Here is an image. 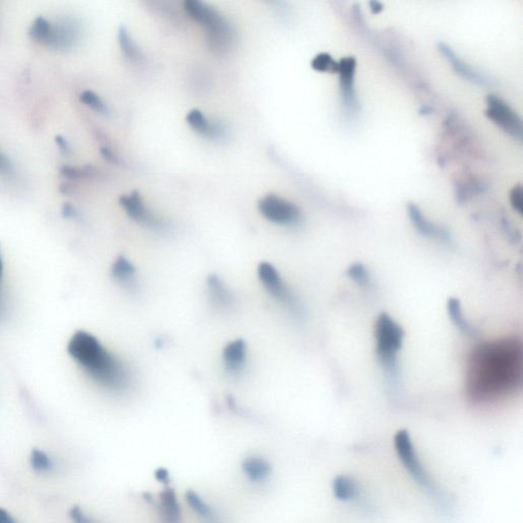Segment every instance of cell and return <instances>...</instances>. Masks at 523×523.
<instances>
[{"instance_id": "6da1fadb", "label": "cell", "mask_w": 523, "mask_h": 523, "mask_svg": "<svg viewBox=\"0 0 523 523\" xmlns=\"http://www.w3.org/2000/svg\"><path fill=\"white\" fill-rule=\"evenodd\" d=\"M522 376V348L516 341L481 345L471 354L467 389L470 398H498L516 387Z\"/></svg>"}, {"instance_id": "7a4b0ae2", "label": "cell", "mask_w": 523, "mask_h": 523, "mask_svg": "<svg viewBox=\"0 0 523 523\" xmlns=\"http://www.w3.org/2000/svg\"><path fill=\"white\" fill-rule=\"evenodd\" d=\"M68 353L100 387L114 393H122L128 389V370L93 334L82 330L76 332L70 339Z\"/></svg>"}, {"instance_id": "3957f363", "label": "cell", "mask_w": 523, "mask_h": 523, "mask_svg": "<svg viewBox=\"0 0 523 523\" xmlns=\"http://www.w3.org/2000/svg\"><path fill=\"white\" fill-rule=\"evenodd\" d=\"M185 8L192 19L207 28L212 47L218 50H225L231 47L234 39L233 30L218 10L198 0L185 1Z\"/></svg>"}, {"instance_id": "277c9868", "label": "cell", "mask_w": 523, "mask_h": 523, "mask_svg": "<svg viewBox=\"0 0 523 523\" xmlns=\"http://www.w3.org/2000/svg\"><path fill=\"white\" fill-rule=\"evenodd\" d=\"M404 336V329L389 314L382 313L378 316L375 322L376 350L384 364H395Z\"/></svg>"}, {"instance_id": "5b68a950", "label": "cell", "mask_w": 523, "mask_h": 523, "mask_svg": "<svg viewBox=\"0 0 523 523\" xmlns=\"http://www.w3.org/2000/svg\"><path fill=\"white\" fill-rule=\"evenodd\" d=\"M393 443H395L398 456H399L402 463L404 464L407 471L424 490L431 492L435 496H437L439 491H437L435 483L431 481L430 476L424 471L423 467H422L421 463H420L419 459L416 455L414 446H413L412 439H411L408 431L405 430L398 431L396 433L395 439H393Z\"/></svg>"}, {"instance_id": "8992f818", "label": "cell", "mask_w": 523, "mask_h": 523, "mask_svg": "<svg viewBox=\"0 0 523 523\" xmlns=\"http://www.w3.org/2000/svg\"><path fill=\"white\" fill-rule=\"evenodd\" d=\"M258 208L264 218L278 225L295 224L302 216L297 205L274 194L264 196L260 200Z\"/></svg>"}, {"instance_id": "52a82bcc", "label": "cell", "mask_w": 523, "mask_h": 523, "mask_svg": "<svg viewBox=\"0 0 523 523\" xmlns=\"http://www.w3.org/2000/svg\"><path fill=\"white\" fill-rule=\"evenodd\" d=\"M487 117L508 134L522 140V121L518 114L507 102L496 95L487 96Z\"/></svg>"}, {"instance_id": "ba28073f", "label": "cell", "mask_w": 523, "mask_h": 523, "mask_svg": "<svg viewBox=\"0 0 523 523\" xmlns=\"http://www.w3.org/2000/svg\"><path fill=\"white\" fill-rule=\"evenodd\" d=\"M258 277L267 292L273 297L292 307L295 306V299L292 293L284 284L283 280L273 265L267 262L261 263L258 267Z\"/></svg>"}, {"instance_id": "9c48e42d", "label": "cell", "mask_w": 523, "mask_h": 523, "mask_svg": "<svg viewBox=\"0 0 523 523\" xmlns=\"http://www.w3.org/2000/svg\"><path fill=\"white\" fill-rule=\"evenodd\" d=\"M357 62L354 56H345L338 62L339 79H341V93L343 102L348 109L356 111L359 108L354 91V73Z\"/></svg>"}, {"instance_id": "30bf717a", "label": "cell", "mask_w": 523, "mask_h": 523, "mask_svg": "<svg viewBox=\"0 0 523 523\" xmlns=\"http://www.w3.org/2000/svg\"><path fill=\"white\" fill-rule=\"evenodd\" d=\"M120 203L129 217L136 222L153 228H163V221L159 220L144 205L139 192H133L131 194L121 196Z\"/></svg>"}, {"instance_id": "8fae6325", "label": "cell", "mask_w": 523, "mask_h": 523, "mask_svg": "<svg viewBox=\"0 0 523 523\" xmlns=\"http://www.w3.org/2000/svg\"><path fill=\"white\" fill-rule=\"evenodd\" d=\"M78 37L77 24L72 19H65L58 23L52 24V33L47 45L56 49H69L77 42Z\"/></svg>"}, {"instance_id": "7c38bea8", "label": "cell", "mask_w": 523, "mask_h": 523, "mask_svg": "<svg viewBox=\"0 0 523 523\" xmlns=\"http://www.w3.org/2000/svg\"><path fill=\"white\" fill-rule=\"evenodd\" d=\"M157 515L161 523H182V508L172 487H165L159 492Z\"/></svg>"}, {"instance_id": "4fadbf2b", "label": "cell", "mask_w": 523, "mask_h": 523, "mask_svg": "<svg viewBox=\"0 0 523 523\" xmlns=\"http://www.w3.org/2000/svg\"><path fill=\"white\" fill-rule=\"evenodd\" d=\"M242 474L251 483H263L268 481L273 471L272 464L258 455L247 456L242 462Z\"/></svg>"}, {"instance_id": "5bb4252c", "label": "cell", "mask_w": 523, "mask_h": 523, "mask_svg": "<svg viewBox=\"0 0 523 523\" xmlns=\"http://www.w3.org/2000/svg\"><path fill=\"white\" fill-rule=\"evenodd\" d=\"M207 290L212 305L219 310L228 311L235 306L234 295L217 275H210L208 277Z\"/></svg>"}, {"instance_id": "9a60e30c", "label": "cell", "mask_w": 523, "mask_h": 523, "mask_svg": "<svg viewBox=\"0 0 523 523\" xmlns=\"http://www.w3.org/2000/svg\"><path fill=\"white\" fill-rule=\"evenodd\" d=\"M407 211H408L411 222L422 235L430 238H437V240H446V242L450 240L448 232L428 220L420 211L419 208L414 203H409Z\"/></svg>"}, {"instance_id": "2e32d148", "label": "cell", "mask_w": 523, "mask_h": 523, "mask_svg": "<svg viewBox=\"0 0 523 523\" xmlns=\"http://www.w3.org/2000/svg\"><path fill=\"white\" fill-rule=\"evenodd\" d=\"M247 347L244 339L231 341L223 350L225 367L232 374L240 373L246 365Z\"/></svg>"}, {"instance_id": "e0dca14e", "label": "cell", "mask_w": 523, "mask_h": 523, "mask_svg": "<svg viewBox=\"0 0 523 523\" xmlns=\"http://www.w3.org/2000/svg\"><path fill=\"white\" fill-rule=\"evenodd\" d=\"M439 50L446 56V60L452 63L453 69L459 74V75L463 76L464 78L468 79V80L472 81L474 83H479V84H487V79L483 74L477 72L474 70L471 65H468L467 63L461 60L454 50L452 49L446 43L441 42L439 45Z\"/></svg>"}, {"instance_id": "ac0fdd59", "label": "cell", "mask_w": 523, "mask_h": 523, "mask_svg": "<svg viewBox=\"0 0 523 523\" xmlns=\"http://www.w3.org/2000/svg\"><path fill=\"white\" fill-rule=\"evenodd\" d=\"M186 122L194 130L198 131V133L205 135V136L211 137V139L220 137L224 133V130L220 125L210 121L203 115V111H198V109H192L186 116Z\"/></svg>"}, {"instance_id": "d6986e66", "label": "cell", "mask_w": 523, "mask_h": 523, "mask_svg": "<svg viewBox=\"0 0 523 523\" xmlns=\"http://www.w3.org/2000/svg\"><path fill=\"white\" fill-rule=\"evenodd\" d=\"M186 503L190 509L201 518L208 523L216 522L215 512L212 507L203 500V498L194 490H187L185 494Z\"/></svg>"}, {"instance_id": "ffe728a7", "label": "cell", "mask_w": 523, "mask_h": 523, "mask_svg": "<svg viewBox=\"0 0 523 523\" xmlns=\"http://www.w3.org/2000/svg\"><path fill=\"white\" fill-rule=\"evenodd\" d=\"M111 275L119 283L127 288L134 286L136 282V268L132 263L122 256H120L111 266Z\"/></svg>"}, {"instance_id": "44dd1931", "label": "cell", "mask_w": 523, "mask_h": 523, "mask_svg": "<svg viewBox=\"0 0 523 523\" xmlns=\"http://www.w3.org/2000/svg\"><path fill=\"white\" fill-rule=\"evenodd\" d=\"M332 491L338 500L350 501L358 494V485L351 477L338 476L332 481Z\"/></svg>"}, {"instance_id": "7402d4cb", "label": "cell", "mask_w": 523, "mask_h": 523, "mask_svg": "<svg viewBox=\"0 0 523 523\" xmlns=\"http://www.w3.org/2000/svg\"><path fill=\"white\" fill-rule=\"evenodd\" d=\"M446 309H448V317L453 323L460 328L462 331L465 334H469V336H476V331L467 321L464 319L463 313H462L461 303L456 297H450L446 303Z\"/></svg>"}, {"instance_id": "603a6c76", "label": "cell", "mask_w": 523, "mask_h": 523, "mask_svg": "<svg viewBox=\"0 0 523 523\" xmlns=\"http://www.w3.org/2000/svg\"><path fill=\"white\" fill-rule=\"evenodd\" d=\"M52 23L45 17H37L30 27L29 35L33 40L47 45L52 33Z\"/></svg>"}, {"instance_id": "cb8c5ba5", "label": "cell", "mask_w": 523, "mask_h": 523, "mask_svg": "<svg viewBox=\"0 0 523 523\" xmlns=\"http://www.w3.org/2000/svg\"><path fill=\"white\" fill-rule=\"evenodd\" d=\"M30 463H31L33 470L38 474H50L56 467L49 455L40 448H33L31 456H30Z\"/></svg>"}, {"instance_id": "d4e9b609", "label": "cell", "mask_w": 523, "mask_h": 523, "mask_svg": "<svg viewBox=\"0 0 523 523\" xmlns=\"http://www.w3.org/2000/svg\"><path fill=\"white\" fill-rule=\"evenodd\" d=\"M118 39H119L120 47L125 54V56L133 61H139L142 58V54L136 43L133 41L132 37L129 34L128 30L121 26L118 31Z\"/></svg>"}, {"instance_id": "484cf974", "label": "cell", "mask_w": 523, "mask_h": 523, "mask_svg": "<svg viewBox=\"0 0 523 523\" xmlns=\"http://www.w3.org/2000/svg\"><path fill=\"white\" fill-rule=\"evenodd\" d=\"M313 69L318 72H328V73H338V63L328 54H319L313 58L311 63Z\"/></svg>"}, {"instance_id": "4316f807", "label": "cell", "mask_w": 523, "mask_h": 523, "mask_svg": "<svg viewBox=\"0 0 523 523\" xmlns=\"http://www.w3.org/2000/svg\"><path fill=\"white\" fill-rule=\"evenodd\" d=\"M80 100L85 106L89 107L100 114H107L109 111L108 107L104 104L102 98L93 91H85L81 93Z\"/></svg>"}, {"instance_id": "83f0119b", "label": "cell", "mask_w": 523, "mask_h": 523, "mask_svg": "<svg viewBox=\"0 0 523 523\" xmlns=\"http://www.w3.org/2000/svg\"><path fill=\"white\" fill-rule=\"evenodd\" d=\"M347 275L360 286H367L370 281L368 270L362 263H354L351 265L348 268Z\"/></svg>"}, {"instance_id": "f1b7e54d", "label": "cell", "mask_w": 523, "mask_h": 523, "mask_svg": "<svg viewBox=\"0 0 523 523\" xmlns=\"http://www.w3.org/2000/svg\"><path fill=\"white\" fill-rule=\"evenodd\" d=\"M70 518H71L73 523H100L97 520H94L91 515L86 513L84 510L81 509L80 507L74 506L71 508L69 512Z\"/></svg>"}, {"instance_id": "f546056e", "label": "cell", "mask_w": 523, "mask_h": 523, "mask_svg": "<svg viewBox=\"0 0 523 523\" xmlns=\"http://www.w3.org/2000/svg\"><path fill=\"white\" fill-rule=\"evenodd\" d=\"M61 172L65 178L80 179L91 175V171L79 169V168L72 167V166H63Z\"/></svg>"}, {"instance_id": "4dcf8cb0", "label": "cell", "mask_w": 523, "mask_h": 523, "mask_svg": "<svg viewBox=\"0 0 523 523\" xmlns=\"http://www.w3.org/2000/svg\"><path fill=\"white\" fill-rule=\"evenodd\" d=\"M510 201H511L512 208L517 212L518 214H522V186L516 185L510 194Z\"/></svg>"}, {"instance_id": "1f68e13d", "label": "cell", "mask_w": 523, "mask_h": 523, "mask_svg": "<svg viewBox=\"0 0 523 523\" xmlns=\"http://www.w3.org/2000/svg\"><path fill=\"white\" fill-rule=\"evenodd\" d=\"M2 274H3V263H2L1 253H0V322L3 320L6 313V302H4L1 292Z\"/></svg>"}, {"instance_id": "d6a6232c", "label": "cell", "mask_w": 523, "mask_h": 523, "mask_svg": "<svg viewBox=\"0 0 523 523\" xmlns=\"http://www.w3.org/2000/svg\"><path fill=\"white\" fill-rule=\"evenodd\" d=\"M13 166L10 159L0 153V174L8 175L12 173Z\"/></svg>"}, {"instance_id": "836d02e7", "label": "cell", "mask_w": 523, "mask_h": 523, "mask_svg": "<svg viewBox=\"0 0 523 523\" xmlns=\"http://www.w3.org/2000/svg\"><path fill=\"white\" fill-rule=\"evenodd\" d=\"M155 477L159 483H170V474L166 468H159V469L155 470Z\"/></svg>"}, {"instance_id": "e575fe53", "label": "cell", "mask_w": 523, "mask_h": 523, "mask_svg": "<svg viewBox=\"0 0 523 523\" xmlns=\"http://www.w3.org/2000/svg\"><path fill=\"white\" fill-rule=\"evenodd\" d=\"M56 146H58V148H60L61 150L63 153V154L68 155L70 152H71V148H70V144L68 143L67 140L63 139V136H58L56 137Z\"/></svg>"}, {"instance_id": "d590c367", "label": "cell", "mask_w": 523, "mask_h": 523, "mask_svg": "<svg viewBox=\"0 0 523 523\" xmlns=\"http://www.w3.org/2000/svg\"><path fill=\"white\" fill-rule=\"evenodd\" d=\"M0 523H17V520L10 515V512L3 508H0Z\"/></svg>"}, {"instance_id": "8d00e7d4", "label": "cell", "mask_w": 523, "mask_h": 523, "mask_svg": "<svg viewBox=\"0 0 523 523\" xmlns=\"http://www.w3.org/2000/svg\"><path fill=\"white\" fill-rule=\"evenodd\" d=\"M63 216L65 217V218H75V217L77 216V213H76L75 209H74V208L72 207L71 205H69V203L63 205Z\"/></svg>"}, {"instance_id": "74e56055", "label": "cell", "mask_w": 523, "mask_h": 523, "mask_svg": "<svg viewBox=\"0 0 523 523\" xmlns=\"http://www.w3.org/2000/svg\"><path fill=\"white\" fill-rule=\"evenodd\" d=\"M370 6H371L372 12H373L374 14H377V13L382 12V8H384L382 4L377 1L370 2Z\"/></svg>"}]
</instances>
